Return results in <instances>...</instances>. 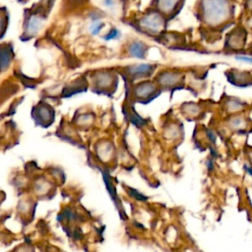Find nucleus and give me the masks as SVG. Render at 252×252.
Wrapping results in <instances>:
<instances>
[{
	"label": "nucleus",
	"mask_w": 252,
	"mask_h": 252,
	"mask_svg": "<svg viewBox=\"0 0 252 252\" xmlns=\"http://www.w3.org/2000/svg\"><path fill=\"white\" fill-rule=\"evenodd\" d=\"M200 11L206 24L217 26L229 17L230 6L227 0H201Z\"/></svg>",
	"instance_id": "1"
},
{
	"label": "nucleus",
	"mask_w": 252,
	"mask_h": 252,
	"mask_svg": "<svg viewBox=\"0 0 252 252\" xmlns=\"http://www.w3.org/2000/svg\"><path fill=\"white\" fill-rule=\"evenodd\" d=\"M165 26V18L158 11H151L142 16L138 21V27L148 34L159 33Z\"/></svg>",
	"instance_id": "2"
},
{
	"label": "nucleus",
	"mask_w": 252,
	"mask_h": 252,
	"mask_svg": "<svg viewBox=\"0 0 252 252\" xmlns=\"http://www.w3.org/2000/svg\"><path fill=\"white\" fill-rule=\"evenodd\" d=\"M46 16L42 12L32 11L25 16L24 23V34L28 38L34 36L42 28L45 22Z\"/></svg>",
	"instance_id": "3"
},
{
	"label": "nucleus",
	"mask_w": 252,
	"mask_h": 252,
	"mask_svg": "<svg viewBox=\"0 0 252 252\" xmlns=\"http://www.w3.org/2000/svg\"><path fill=\"white\" fill-rule=\"evenodd\" d=\"M32 116L37 124L48 127V125L53 121L54 111L52 107L48 104H38L36 107H34L32 111Z\"/></svg>",
	"instance_id": "4"
},
{
	"label": "nucleus",
	"mask_w": 252,
	"mask_h": 252,
	"mask_svg": "<svg viewBox=\"0 0 252 252\" xmlns=\"http://www.w3.org/2000/svg\"><path fill=\"white\" fill-rule=\"evenodd\" d=\"M154 3L157 11L161 13L164 17H172L174 14L178 13L179 9L182 7L183 0H154Z\"/></svg>",
	"instance_id": "5"
},
{
	"label": "nucleus",
	"mask_w": 252,
	"mask_h": 252,
	"mask_svg": "<svg viewBox=\"0 0 252 252\" xmlns=\"http://www.w3.org/2000/svg\"><path fill=\"white\" fill-rule=\"evenodd\" d=\"M135 96L140 99H149L151 95L157 94V87L152 82H143L135 88ZM151 99V98H150Z\"/></svg>",
	"instance_id": "6"
},
{
	"label": "nucleus",
	"mask_w": 252,
	"mask_h": 252,
	"mask_svg": "<svg viewBox=\"0 0 252 252\" xmlns=\"http://www.w3.org/2000/svg\"><path fill=\"white\" fill-rule=\"evenodd\" d=\"M155 66L153 65H147V64H140L135 65L127 68V73L129 76H131L132 79L136 80L139 78H145L150 76L154 72Z\"/></svg>",
	"instance_id": "7"
},
{
	"label": "nucleus",
	"mask_w": 252,
	"mask_h": 252,
	"mask_svg": "<svg viewBox=\"0 0 252 252\" xmlns=\"http://www.w3.org/2000/svg\"><path fill=\"white\" fill-rule=\"evenodd\" d=\"M181 79V75L175 72H164L158 76V83L161 86H174Z\"/></svg>",
	"instance_id": "8"
},
{
	"label": "nucleus",
	"mask_w": 252,
	"mask_h": 252,
	"mask_svg": "<svg viewBox=\"0 0 252 252\" xmlns=\"http://www.w3.org/2000/svg\"><path fill=\"white\" fill-rule=\"evenodd\" d=\"M148 46L142 42V41H133L129 47H128V52L132 57L135 58H145V54L147 52Z\"/></svg>",
	"instance_id": "9"
},
{
	"label": "nucleus",
	"mask_w": 252,
	"mask_h": 252,
	"mask_svg": "<svg viewBox=\"0 0 252 252\" xmlns=\"http://www.w3.org/2000/svg\"><path fill=\"white\" fill-rule=\"evenodd\" d=\"M12 58H13L12 47H10L8 45H7V47H5L4 45H2V47H1V67H2L3 71L5 70V68L7 66H9Z\"/></svg>",
	"instance_id": "10"
},
{
	"label": "nucleus",
	"mask_w": 252,
	"mask_h": 252,
	"mask_svg": "<svg viewBox=\"0 0 252 252\" xmlns=\"http://www.w3.org/2000/svg\"><path fill=\"white\" fill-rule=\"evenodd\" d=\"M102 27H103V24L98 19H94V20H93V23H92L91 28H90L91 29V32L95 35V34H97L100 32Z\"/></svg>",
	"instance_id": "11"
},
{
	"label": "nucleus",
	"mask_w": 252,
	"mask_h": 252,
	"mask_svg": "<svg viewBox=\"0 0 252 252\" xmlns=\"http://www.w3.org/2000/svg\"><path fill=\"white\" fill-rule=\"evenodd\" d=\"M118 36H119V31L116 30V29H112V30L104 36V38H105L106 40H109V39H114V38H116V37H118Z\"/></svg>",
	"instance_id": "12"
},
{
	"label": "nucleus",
	"mask_w": 252,
	"mask_h": 252,
	"mask_svg": "<svg viewBox=\"0 0 252 252\" xmlns=\"http://www.w3.org/2000/svg\"><path fill=\"white\" fill-rule=\"evenodd\" d=\"M236 58H237L238 60H242V61H245V62L252 63V57H247V56H237Z\"/></svg>",
	"instance_id": "13"
},
{
	"label": "nucleus",
	"mask_w": 252,
	"mask_h": 252,
	"mask_svg": "<svg viewBox=\"0 0 252 252\" xmlns=\"http://www.w3.org/2000/svg\"><path fill=\"white\" fill-rule=\"evenodd\" d=\"M104 4L107 7H113L114 6V1L113 0H104Z\"/></svg>",
	"instance_id": "14"
},
{
	"label": "nucleus",
	"mask_w": 252,
	"mask_h": 252,
	"mask_svg": "<svg viewBox=\"0 0 252 252\" xmlns=\"http://www.w3.org/2000/svg\"><path fill=\"white\" fill-rule=\"evenodd\" d=\"M22 1H25V0H22Z\"/></svg>",
	"instance_id": "15"
}]
</instances>
